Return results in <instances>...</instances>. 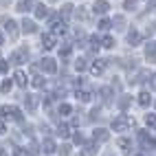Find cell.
<instances>
[{"label":"cell","instance_id":"cell-12","mask_svg":"<svg viewBox=\"0 0 156 156\" xmlns=\"http://www.w3.org/2000/svg\"><path fill=\"white\" fill-rule=\"evenodd\" d=\"M95 141H99V143L108 141V132L106 130H95Z\"/></svg>","mask_w":156,"mask_h":156},{"label":"cell","instance_id":"cell-4","mask_svg":"<svg viewBox=\"0 0 156 156\" xmlns=\"http://www.w3.org/2000/svg\"><path fill=\"white\" fill-rule=\"evenodd\" d=\"M108 9H110V5L106 2V0H97V2H95V7H92V11H95V13H99V16H103V13L108 11Z\"/></svg>","mask_w":156,"mask_h":156},{"label":"cell","instance_id":"cell-23","mask_svg":"<svg viewBox=\"0 0 156 156\" xmlns=\"http://www.w3.org/2000/svg\"><path fill=\"white\" fill-rule=\"evenodd\" d=\"M57 134H59V136H68V126H59V130H57Z\"/></svg>","mask_w":156,"mask_h":156},{"label":"cell","instance_id":"cell-2","mask_svg":"<svg viewBox=\"0 0 156 156\" xmlns=\"http://www.w3.org/2000/svg\"><path fill=\"white\" fill-rule=\"evenodd\" d=\"M0 114H2L5 119H16V121H20L22 119V112H20V108H16V106H2L0 108Z\"/></svg>","mask_w":156,"mask_h":156},{"label":"cell","instance_id":"cell-20","mask_svg":"<svg viewBox=\"0 0 156 156\" xmlns=\"http://www.w3.org/2000/svg\"><path fill=\"white\" fill-rule=\"evenodd\" d=\"M145 123H147L150 128H156V114H147V117H145Z\"/></svg>","mask_w":156,"mask_h":156},{"label":"cell","instance_id":"cell-40","mask_svg":"<svg viewBox=\"0 0 156 156\" xmlns=\"http://www.w3.org/2000/svg\"><path fill=\"white\" fill-rule=\"evenodd\" d=\"M136 156H141V154H136Z\"/></svg>","mask_w":156,"mask_h":156},{"label":"cell","instance_id":"cell-10","mask_svg":"<svg viewBox=\"0 0 156 156\" xmlns=\"http://www.w3.org/2000/svg\"><path fill=\"white\" fill-rule=\"evenodd\" d=\"M119 147H121V152L130 154V152H132V143H130L128 139H119Z\"/></svg>","mask_w":156,"mask_h":156},{"label":"cell","instance_id":"cell-18","mask_svg":"<svg viewBox=\"0 0 156 156\" xmlns=\"http://www.w3.org/2000/svg\"><path fill=\"white\" fill-rule=\"evenodd\" d=\"M31 86H33V88H42V86H44V79L40 77V75H35L33 81H31Z\"/></svg>","mask_w":156,"mask_h":156},{"label":"cell","instance_id":"cell-1","mask_svg":"<svg viewBox=\"0 0 156 156\" xmlns=\"http://www.w3.org/2000/svg\"><path fill=\"white\" fill-rule=\"evenodd\" d=\"M132 123H134L132 117H128V114H121V117H117V119L112 121V128L117 130V132H123V130H128Z\"/></svg>","mask_w":156,"mask_h":156},{"label":"cell","instance_id":"cell-13","mask_svg":"<svg viewBox=\"0 0 156 156\" xmlns=\"http://www.w3.org/2000/svg\"><path fill=\"white\" fill-rule=\"evenodd\" d=\"M27 57V48H22V51H18V53H13V62L16 64H22V59Z\"/></svg>","mask_w":156,"mask_h":156},{"label":"cell","instance_id":"cell-33","mask_svg":"<svg viewBox=\"0 0 156 156\" xmlns=\"http://www.w3.org/2000/svg\"><path fill=\"white\" fill-rule=\"evenodd\" d=\"M13 154H16V156H27V152H24V150H20V147H16Z\"/></svg>","mask_w":156,"mask_h":156},{"label":"cell","instance_id":"cell-38","mask_svg":"<svg viewBox=\"0 0 156 156\" xmlns=\"http://www.w3.org/2000/svg\"><path fill=\"white\" fill-rule=\"evenodd\" d=\"M5 130H7L5 128V121H0V134H5Z\"/></svg>","mask_w":156,"mask_h":156},{"label":"cell","instance_id":"cell-29","mask_svg":"<svg viewBox=\"0 0 156 156\" xmlns=\"http://www.w3.org/2000/svg\"><path fill=\"white\" fill-rule=\"evenodd\" d=\"M103 46H106V48H112V46H114V40H112V37H106V40H103Z\"/></svg>","mask_w":156,"mask_h":156},{"label":"cell","instance_id":"cell-39","mask_svg":"<svg viewBox=\"0 0 156 156\" xmlns=\"http://www.w3.org/2000/svg\"><path fill=\"white\" fill-rule=\"evenodd\" d=\"M2 42H5V35H2V33H0V44H2Z\"/></svg>","mask_w":156,"mask_h":156},{"label":"cell","instance_id":"cell-37","mask_svg":"<svg viewBox=\"0 0 156 156\" xmlns=\"http://www.w3.org/2000/svg\"><path fill=\"white\" fill-rule=\"evenodd\" d=\"M152 90H156V75H152Z\"/></svg>","mask_w":156,"mask_h":156},{"label":"cell","instance_id":"cell-30","mask_svg":"<svg viewBox=\"0 0 156 156\" xmlns=\"http://www.w3.org/2000/svg\"><path fill=\"white\" fill-rule=\"evenodd\" d=\"M35 106H37V101H35V97H29V108H31V110H33Z\"/></svg>","mask_w":156,"mask_h":156},{"label":"cell","instance_id":"cell-24","mask_svg":"<svg viewBox=\"0 0 156 156\" xmlns=\"http://www.w3.org/2000/svg\"><path fill=\"white\" fill-rule=\"evenodd\" d=\"M59 114H64V117H66V114H70V106L62 103V106H59Z\"/></svg>","mask_w":156,"mask_h":156},{"label":"cell","instance_id":"cell-26","mask_svg":"<svg viewBox=\"0 0 156 156\" xmlns=\"http://www.w3.org/2000/svg\"><path fill=\"white\" fill-rule=\"evenodd\" d=\"M75 68H77V70H84V68H86V62H84V59H77V62H75Z\"/></svg>","mask_w":156,"mask_h":156},{"label":"cell","instance_id":"cell-27","mask_svg":"<svg viewBox=\"0 0 156 156\" xmlns=\"http://www.w3.org/2000/svg\"><path fill=\"white\" fill-rule=\"evenodd\" d=\"M59 55H62V57H68V55H70V46H64V48H59Z\"/></svg>","mask_w":156,"mask_h":156},{"label":"cell","instance_id":"cell-35","mask_svg":"<svg viewBox=\"0 0 156 156\" xmlns=\"http://www.w3.org/2000/svg\"><path fill=\"white\" fill-rule=\"evenodd\" d=\"M134 2H136V0H126V9H130V7H134Z\"/></svg>","mask_w":156,"mask_h":156},{"label":"cell","instance_id":"cell-34","mask_svg":"<svg viewBox=\"0 0 156 156\" xmlns=\"http://www.w3.org/2000/svg\"><path fill=\"white\" fill-rule=\"evenodd\" d=\"M5 70H7V62L0 59V73H5Z\"/></svg>","mask_w":156,"mask_h":156},{"label":"cell","instance_id":"cell-25","mask_svg":"<svg viewBox=\"0 0 156 156\" xmlns=\"http://www.w3.org/2000/svg\"><path fill=\"white\" fill-rule=\"evenodd\" d=\"M0 90H2V92H9V90H11V81H2V86H0Z\"/></svg>","mask_w":156,"mask_h":156},{"label":"cell","instance_id":"cell-28","mask_svg":"<svg viewBox=\"0 0 156 156\" xmlns=\"http://www.w3.org/2000/svg\"><path fill=\"white\" fill-rule=\"evenodd\" d=\"M99 29H101V31H108V29H110V22H108V20H101V22H99Z\"/></svg>","mask_w":156,"mask_h":156},{"label":"cell","instance_id":"cell-7","mask_svg":"<svg viewBox=\"0 0 156 156\" xmlns=\"http://www.w3.org/2000/svg\"><path fill=\"white\" fill-rule=\"evenodd\" d=\"M103 68H106V62H103V59H97L95 64L90 66V70L95 73V75H101V73H103Z\"/></svg>","mask_w":156,"mask_h":156},{"label":"cell","instance_id":"cell-9","mask_svg":"<svg viewBox=\"0 0 156 156\" xmlns=\"http://www.w3.org/2000/svg\"><path fill=\"white\" fill-rule=\"evenodd\" d=\"M145 55H147V59L156 57V42H150L147 46H145Z\"/></svg>","mask_w":156,"mask_h":156},{"label":"cell","instance_id":"cell-19","mask_svg":"<svg viewBox=\"0 0 156 156\" xmlns=\"http://www.w3.org/2000/svg\"><path fill=\"white\" fill-rule=\"evenodd\" d=\"M53 27H55V29H53V33H55V35L66 33V24H64V22H62V24H53Z\"/></svg>","mask_w":156,"mask_h":156},{"label":"cell","instance_id":"cell-22","mask_svg":"<svg viewBox=\"0 0 156 156\" xmlns=\"http://www.w3.org/2000/svg\"><path fill=\"white\" fill-rule=\"evenodd\" d=\"M77 99H81V101H90V92H86V90L77 92Z\"/></svg>","mask_w":156,"mask_h":156},{"label":"cell","instance_id":"cell-3","mask_svg":"<svg viewBox=\"0 0 156 156\" xmlns=\"http://www.w3.org/2000/svg\"><path fill=\"white\" fill-rule=\"evenodd\" d=\"M55 42H57V35L55 33H46L44 37H42V46L48 51V48H55Z\"/></svg>","mask_w":156,"mask_h":156},{"label":"cell","instance_id":"cell-8","mask_svg":"<svg viewBox=\"0 0 156 156\" xmlns=\"http://www.w3.org/2000/svg\"><path fill=\"white\" fill-rule=\"evenodd\" d=\"M31 7H33V2H31V0H20L18 2V11H22V13H27V11H31Z\"/></svg>","mask_w":156,"mask_h":156},{"label":"cell","instance_id":"cell-16","mask_svg":"<svg viewBox=\"0 0 156 156\" xmlns=\"http://www.w3.org/2000/svg\"><path fill=\"white\" fill-rule=\"evenodd\" d=\"M42 150H44L46 154L55 152V143H53V141H44V143H42Z\"/></svg>","mask_w":156,"mask_h":156},{"label":"cell","instance_id":"cell-21","mask_svg":"<svg viewBox=\"0 0 156 156\" xmlns=\"http://www.w3.org/2000/svg\"><path fill=\"white\" fill-rule=\"evenodd\" d=\"M7 31L11 33V37H16V22H13V20H9V22H7Z\"/></svg>","mask_w":156,"mask_h":156},{"label":"cell","instance_id":"cell-11","mask_svg":"<svg viewBox=\"0 0 156 156\" xmlns=\"http://www.w3.org/2000/svg\"><path fill=\"white\" fill-rule=\"evenodd\" d=\"M46 16H48V9H46L44 5H37V7H35V18L42 20V18H46Z\"/></svg>","mask_w":156,"mask_h":156},{"label":"cell","instance_id":"cell-6","mask_svg":"<svg viewBox=\"0 0 156 156\" xmlns=\"http://www.w3.org/2000/svg\"><path fill=\"white\" fill-rule=\"evenodd\" d=\"M13 79H16V84H18V86H27V81H29V77L24 75L22 70H16V75H13Z\"/></svg>","mask_w":156,"mask_h":156},{"label":"cell","instance_id":"cell-5","mask_svg":"<svg viewBox=\"0 0 156 156\" xmlns=\"http://www.w3.org/2000/svg\"><path fill=\"white\" fill-rule=\"evenodd\" d=\"M42 68H44L46 73H55V70H57V66H55V62L51 59V57H44V59H42Z\"/></svg>","mask_w":156,"mask_h":156},{"label":"cell","instance_id":"cell-17","mask_svg":"<svg viewBox=\"0 0 156 156\" xmlns=\"http://www.w3.org/2000/svg\"><path fill=\"white\" fill-rule=\"evenodd\" d=\"M139 40H141V35L136 33V31H132V33L128 35V42H130L132 46H136V42H139Z\"/></svg>","mask_w":156,"mask_h":156},{"label":"cell","instance_id":"cell-32","mask_svg":"<svg viewBox=\"0 0 156 156\" xmlns=\"http://www.w3.org/2000/svg\"><path fill=\"white\" fill-rule=\"evenodd\" d=\"M128 103H130V99H128V97H123V99L119 101V106H121V108H126V106H128Z\"/></svg>","mask_w":156,"mask_h":156},{"label":"cell","instance_id":"cell-14","mask_svg":"<svg viewBox=\"0 0 156 156\" xmlns=\"http://www.w3.org/2000/svg\"><path fill=\"white\" fill-rule=\"evenodd\" d=\"M22 31H24V33H33V31H35V24L31 22V20H24V22H22Z\"/></svg>","mask_w":156,"mask_h":156},{"label":"cell","instance_id":"cell-15","mask_svg":"<svg viewBox=\"0 0 156 156\" xmlns=\"http://www.w3.org/2000/svg\"><path fill=\"white\" fill-rule=\"evenodd\" d=\"M150 101H152V97H150V92H141V95H139V103H141V106H147Z\"/></svg>","mask_w":156,"mask_h":156},{"label":"cell","instance_id":"cell-36","mask_svg":"<svg viewBox=\"0 0 156 156\" xmlns=\"http://www.w3.org/2000/svg\"><path fill=\"white\" fill-rule=\"evenodd\" d=\"M147 9H156V0H150V5H147Z\"/></svg>","mask_w":156,"mask_h":156},{"label":"cell","instance_id":"cell-31","mask_svg":"<svg viewBox=\"0 0 156 156\" xmlns=\"http://www.w3.org/2000/svg\"><path fill=\"white\" fill-rule=\"evenodd\" d=\"M70 9H73L70 5H64V18H68V16H70Z\"/></svg>","mask_w":156,"mask_h":156}]
</instances>
